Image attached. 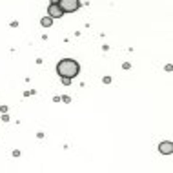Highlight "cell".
<instances>
[{"label":"cell","instance_id":"obj_1","mask_svg":"<svg viewBox=\"0 0 173 173\" xmlns=\"http://www.w3.org/2000/svg\"><path fill=\"white\" fill-rule=\"evenodd\" d=\"M57 73H58V77L75 78L80 73V66L73 58H64V60H60L57 64Z\"/></svg>","mask_w":173,"mask_h":173},{"label":"cell","instance_id":"obj_7","mask_svg":"<svg viewBox=\"0 0 173 173\" xmlns=\"http://www.w3.org/2000/svg\"><path fill=\"white\" fill-rule=\"evenodd\" d=\"M51 4H58V0H51Z\"/></svg>","mask_w":173,"mask_h":173},{"label":"cell","instance_id":"obj_6","mask_svg":"<svg viewBox=\"0 0 173 173\" xmlns=\"http://www.w3.org/2000/svg\"><path fill=\"white\" fill-rule=\"evenodd\" d=\"M62 78V84H64V86H69V84H71V78H68V77H60Z\"/></svg>","mask_w":173,"mask_h":173},{"label":"cell","instance_id":"obj_2","mask_svg":"<svg viewBox=\"0 0 173 173\" xmlns=\"http://www.w3.org/2000/svg\"><path fill=\"white\" fill-rule=\"evenodd\" d=\"M58 7L64 13H75L80 7V0H58Z\"/></svg>","mask_w":173,"mask_h":173},{"label":"cell","instance_id":"obj_3","mask_svg":"<svg viewBox=\"0 0 173 173\" xmlns=\"http://www.w3.org/2000/svg\"><path fill=\"white\" fill-rule=\"evenodd\" d=\"M47 15L55 20V19H60V17L64 15V11L58 7V4H49V7H47Z\"/></svg>","mask_w":173,"mask_h":173},{"label":"cell","instance_id":"obj_4","mask_svg":"<svg viewBox=\"0 0 173 173\" xmlns=\"http://www.w3.org/2000/svg\"><path fill=\"white\" fill-rule=\"evenodd\" d=\"M159 151H160L162 155H171L173 144L170 142V140H166V142H160V144H159Z\"/></svg>","mask_w":173,"mask_h":173},{"label":"cell","instance_id":"obj_5","mask_svg":"<svg viewBox=\"0 0 173 173\" xmlns=\"http://www.w3.org/2000/svg\"><path fill=\"white\" fill-rule=\"evenodd\" d=\"M40 24H42V27H51V26H53V19H51L49 15H46L44 19L40 20Z\"/></svg>","mask_w":173,"mask_h":173}]
</instances>
